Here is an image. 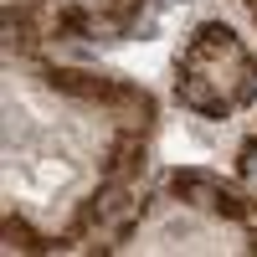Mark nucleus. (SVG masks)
Returning <instances> with one entry per match:
<instances>
[{
	"mask_svg": "<svg viewBox=\"0 0 257 257\" xmlns=\"http://www.w3.org/2000/svg\"><path fill=\"white\" fill-rule=\"evenodd\" d=\"M98 11H103V31H123L128 21H134L139 0H98Z\"/></svg>",
	"mask_w": 257,
	"mask_h": 257,
	"instance_id": "obj_6",
	"label": "nucleus"
},
{
	"mask_svg": "<svg viewBox=\"0 0 257 257\" xmlns=\"http://www.w3.org/2000/svg\"><path fill=\"white\" fill-rule=\"evenodd\" d=\"M139 170H144V139H139V128H123V134H113L108 155H103V180L134 185Z\"/></svg>",
	"mask_w": 257,
	"mask_h": 257,
	"instance_id": "obj_2",
	"label": "nucleus"
},
{
	"mask_svg": "<svg viewBox=\"0 0 257 257\" xmlns=\"http://www.w3.org/2000/svg\"><path fill=\"white\" fill-rule=\"evenodd\" d=\"M175 98L185 103V108H196L206 118H226L237 103H231V93H221L216 77H201V72H180L175 77Z\"/></svg>",
	"mask_w": 257,
	"mask_h": 257,
	"instance_id": "obj_1",
	"label": "nucleus"
},
{
	"mask_svg": "<svg viewBox=\"0 0 257 257\" xmlns=\"http://www.w3.org/2000/svg\"><path fill=\"white\" fill-rule=\"evenodd\" d=\"M52 31H57V36H77V41H82V36H98V21H93L88 6H62L57 21H52Z\"/></svg>",
	"mask_w": 257,
	"mask_h": 257,
	"instance_id": "obj_4",
	"label": "nucleus"
},
{
	"mask_svg": "<svg viewBox=\"0 0 257 257\" xmlns=\"http://www.w3.org/2000/svg\"><path fill=\"white\" fill-rule=\"evenodd\" d=\"M211 211H216V216H226V221H247V201H242L231 185H216V196H211Z\"/></svg>",
	"mask_w": 257,
	"mask_h": 257,
	"instance_id": "obj_7",
	"label": "nucleus"
},
{
	"mask_svg": "<svg viewBox=\"0 0 257 257\" xmlns=\"http://www.w3.org/2000/svg\"><path fill=\"white\" fill-rule=\"evenodd\" d=\"M6 247H11V252H16V247H21V252H41V247H52V242H41L21 216H6Z\"/></svg>",
	"mask_w": 257,
	"mask_h": 257,
	"instance_id": "obj_5",
	"label": "nucleus"
},
{
	"mask_svg": "<svg viewBox=\"0 0 257 257\" xmlns=\"http://www.w3.org/2000/svg\"><path fill=\"white\" fill-rule=\"evenodd\" d=\"M170 190H175L180 201H190V206H211V196H216V180L201 175V170H175V175H170Z\"/></svg>",
	"mask_w": 257,
	"mask_h": 257,
	"instance_id": "obj_3",
	"label": "nucleus"
}]
</instances>
